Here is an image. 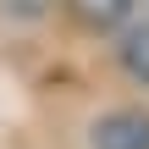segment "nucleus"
<instances>
[{
    "instance_id": "1",
    "label": "nucleus",
    "mask_w": 149,
    "mask_h": 149,
    "mask_svg": "<svg viewBox=\"0 0 149 149\" xmlns=\"http://www.w3.org/2000/svg\"><path fill=\"white\" fill-rule=\"evenodd\" d=\"M88 149H149V105H116L88 127Z\"/></svg>"
},
{
    "instance_id": "2",
    "label": "nucleus",
    "mask_w": 149,
    "mask_h": 149,
    "mask_svg": "<svg viewBox=\"0 0 149 149\" xmlns=\"http://www.w3.org/2000/svg\"><path fill=\"white\" fill-rule=\"evenodd\" d=\"M83 33H122L138 17V0H61Z\"/></svg>"
},
{
    "instance_id": "3",
    "label": "nucleus",
    "mask_w": 149,
    "mask_h": 149,
    "mask_svg": "<svg viewBox=\"0 0 149 149\" xmlns=\"http://www.w3.org/2000/svg\"><path fill=\"white\" fill-rule=\"evenodd\" d=\"M116 66H122L138 88H149V17H133V22L116 33Z\"/></svg>"
},
{
    "instance_id": "4",
    "label": "nucleus",
    "mask_w": 149,
    "mask_h": 149,
    "mask_svg": "<svg viewBox=\"0 0 149 149\" xmlns=\"http://www.w3.org/2000/svg\"><path fill=\"white\" fill-rule=\"evenodd\" d=\"M50 11H55V0H0L6 22H44Z\"/></svg>"
}]
</instances>
